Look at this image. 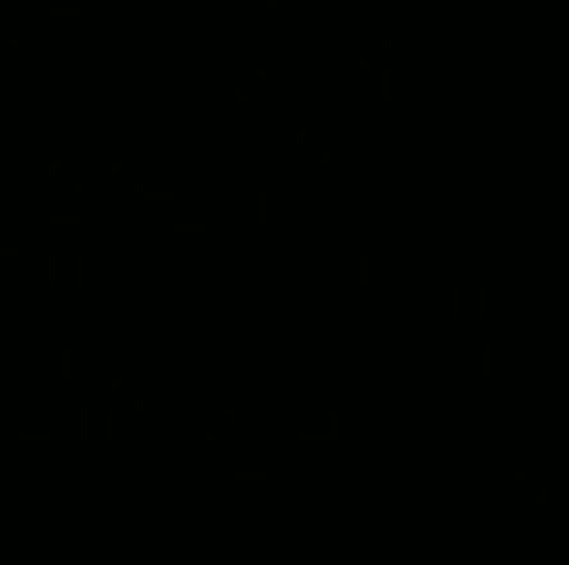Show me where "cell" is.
Returning a JSON list of instances; mask_svg holds the SVG:
<instances>
[{
    "label": "cell",
    "mask_w": 569,
    "mask_h": 565,
    "mask_svg": "<svg viewBox=\"0 0 569 565\" xmlns=\"http://www.w3.org/2000/svg\"><path fill=\"white\" fill-rule=\"evenodd\" d=\"M484 380H492V348H484Z\"/></svg>",
    "instance_id": "cell-1"
}]
</instances>
